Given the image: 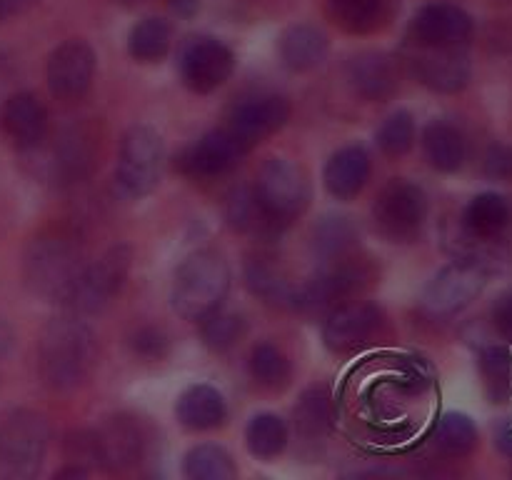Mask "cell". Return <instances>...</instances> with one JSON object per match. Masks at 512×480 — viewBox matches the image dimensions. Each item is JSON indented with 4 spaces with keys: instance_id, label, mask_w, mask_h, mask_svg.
Wrapping results in <instances>:
<instances>
[{
    "instance_id": "6da1fadb",
    "label": "cell",
    "mask_w": 512,
    "mask_h": 480,
    "mask_svg": "<svg viewBox=\"0 0 512 480\" xmlns=\"http://www.w3.org/2000/svg\"><path fill=\"white\" fill-rule=\"evenodd\" d=\"M98 363V340L83 315L65 310L48 320L38 338V373L45 388L70 393L80 388Z\"/></svg>"
},
{
    "instance_id": "7a4b0ae2",
    "label": "cell",
    "mask_w": 512,
    "mask_h": 480,
    "mask_svg": "<svg viewBox=\"0 0 512 480\" xmlns=\"http://www.w3.org/2000/svg\"><path fill=\"white\" fill-rule=\"evenodd\" d=\"M230 265L218 250H198L178 265L170 285V305L183 320L200 323L228 298Z\"/></svg>"
},
{
    "instance_id": "3957f363",
    "label": "cell",
    "mask_w": 512,
    "mask_h": 480,
    "mask_svg": "<svg viewBox=\"0 0 512 480\" xmlns=\"http://www.w3.org/2000/svg\"><path fill=\"white\" fill-rule=\"evenodd\" d=\"M83 253L70 235L60 230L35 235L23 255V280L38 298L60 303L83 273Z\"/></svg>"
},
{
    "instance_id": "277c9868",
    "label": "cell",
    "mask_w": 512,
    "mask_h": 480,
    "mask_svg": "<svg viewBox=\"0 0 512 480\" xmlns=\"http://www.w3.org/2000/svg\"><path fill=\"white\" fill-rule=\"evenodd\" d=\"M50 445V423L30 408L0 420V480H33L43 468Z\"/></svg>"
},
{
    "instance_id": "5b68a950",
    "label": "cell",
    "mask_w": 512,
    "mask_h": 480,
    "mask_svg": "<svg viewBox=\"0 0 512 480\" xmlns=\"http://www.w3.org/2000/svg\"><path fill=\"white\" fill-rule=\"evenodd\" d=\"M255 200L265 218L283 233L293 220L308 210L310 183L300 165L288 158L265 160L253 185Z\"/></svg>"
},
{
    "instance_id": "8992f818",
    "label": "cell",
    "mask_w": 512,
    "mask_h": 480,
    "mask_svg": "<svg viewBox=\"0 0 512 480\" xmlns=\"http://www.w3.org/2000/svg\"><path fill=\"white\" fill-rule=\"evenodd\" d=\"M130 265H133V248L128 243L108 248L98 260L85 265L68 298L63 300V308L78 315H95L105 310L123 290Z\"/></svg>"
},
{
    "instance_id": "52a82bcc",
    "label": "cell",
    "mask_w": 512,
    "mask_h": 480,
    "mask_svg": "<svg viewBox=\"0 0 512 480\" xmlns=\"http://www.w3.org/2000/svg\"><path fill=\"white\" fill-rule=\"evenodd\" d=\"M163 138L150 125H133L120 138L118 163H115V188L130 200L153 193L163 170Z\"/></svg>"
},
{
    "instance_id": "ba28073f",
    "label": "cell",
    "mask_w": 512,
    "mask_h": 480,
    "mask_svg": "<svg viewBox=\"0 0 512 480\" xmlns=\"http://www.w3.org/2000/svg\"><path fill=\"white\" fill-rule=\"evenodd\" d=\"M428 220V195L410 180L393 178L373 203L375 230L390 243H413Z\"/></svg>"
},
{
    "instance_id": "9c48e42d",
    "label": "cell",
    "mask_w": 512,
    "mask_h": 480,
    "mask_svg": "<svg viewBox=\"0 0 512 480\" xmlns=\"http://www.w3.org/2000/svg\"><path fill=\"white\" fill-rule=\"evenodd\" d=\"M235 53L228 43L213 35H190L183 40L175 60L178 78L190 93L208 95L223 88L235 73Z\"/></svg>"
},
{
    "instance_id": "30bf717a",
    "label": "cell",
    "mask_w": 512,
    "mask_h": 480,
    "mask_svg": "<svg viewBox=\"0 0 512 480\" xmlns=\"http://www.w3.org/2000/svg\"><path fill=\"white\" fill-rule=\"evenodd\" d=\"M490 278V260L478 255H460L445 265L428 283L423 293V305L433 315H455L468 308L485 290Z\"/></svg>"
},
{
    "instance_id": "8fae6325",
    "label": "cell",
    "mask_w": 512,
    "mask_h": 480,
    "mask_svg": "<svg viewBox=\"0 0 512 480\" xmlns=\"http://www.w3.org/2000/svg\"><path fill=\"white\" fill-rule=\"evenodd\" d=\"M250 145L235 133L233 128L210 130L195 143L185 145L175 155V170L190 180H210L218 175L230 173L245 155L250 153Z\"/></svg>"
},
{
    "instance_id": "7c38bea8",
    "label": "cell",
    "mask_w": 512,
    "mask_h": 480,
    "mask_svg": "<svg viewBox=\"0 0 512 480\" xmlns=\"http://www.w3.org/2000/svg\"><path fill=\"white\" fill-rule=\"evenodd\" d=\"M95 50L88 40L70 38L63 40L45 63V83L53 98L73 103L80 100L90 90L95 78Z\"/></svg>"
},
{
    "instance_id": "4fadbf2b",
    "label": "cell",
    "mask_w": 512,
    "mask_h": 480,
    "mask_svg": "<svg viewBox=\"0 0 512 480\" xmlns=\"http://www.w3.org/2000/svg\"><path fill=\"white\" fill-rule=\"evenodd\" d=\"M475 23L468 10L453 3H428L410 18V48H458L473 35Z\"/></svg>"
},
{
    "instance_id": "5bb4252c",
    "label": "cell",
    "mask_w": 512,
    "mask_h": 480,
    "mask_svg": "<svg viewBox=\"0 0 512 480\" xmlns=\"http://www.w3.org/2000/svg\"><path fill=\"white\" fill-rule=\"evenodd\" d=\"M365 273L358 263L338 258L328 260L320 273H315L308 283L298 285L295 293V310L303 313H320V310H333L340 303H348L353 293L363 285Z\"/></svg>"
},
{
    "instance_id": "9a60e30c",
    "label": "cell",
    "mask_w": 512,
    "mask_h": 480,
    "mask_svg": "<svg viewBox=\"0 0 512 480\" xmlns=\"http://www.w3.org/2000/svg\"><path fill=\"white\" fill-rule=\"evenodd\" d=\"M410 73L433 93H460L473 78L470 55L465 45L458 48H413L408 58Z\"/></svg>"
},
{
    "instance_id": "2e32d148",
    "label": "cell",
    "mask_w": 512,
    "mask_h": 480,
    "mask_svg": "<svg viewBox=\"0 0 512 480\" xmlns=\"http://www.w3.org/2000/svg\"><path fill=\"white\" fill-rule=\"evenodd\" d=\"M383 328V310L375 303H340L323 323V340L333 353H355L373 343Z\"/></svg>"
},
{
    "instance_id": "e0dca14e",
    "label": "cell",
    "mask_w": 512,
    "mask_h": 480,
    "mask_svg": "<svg viewBox=\"0 0 512 480\" xmlns=\"http://www.w3.org/2000/svg\"><path fill=\"white\" fill-rule=\"evenodd\" d=\"M95 445H98V468L118 473L133 468L143 458L145 435L138 420L120 413L95 428Z\"/></svg>"
},
{
    "instance_id": "ac0fdd59",
    "label": "cell",
    "mask_w": 512,
    "mask_h": 480,
    "mask_svg": "<svg viewBox=\"0 0 512 480\" xmlns=\"http://www.w3.org/2000/svg\"><path fill=\"white\" fill-rule=\"evenodd\" d=\"M290 120V103L283 95H255V98L243 100L235 105L230 113L228 128H233L250 148L260 143V140L270 138L278 130H283Z\"/></svg>"
},
{
    "instance_id": "d6986e66",
    "label": "cell",
    "mask_w": 512,
    "mask_h": 480,
    "mask_svg": "<svg viewBox=\"0 0 512 480\" xmlns=\"http://www.w3.org/2000/svg\"><path fill=\"white\" fill-rule=\"evenodd\" d=\"M98 158V135L88 123L68 125L53 148V178L60 185H73L88 178Z\"/></svg>"
},
{
    "instance_id": "ffe728a7",
    "label": "cell",
    "mask_w": 512,
    "mask_h": 480,
    "mask_svg": "<svg viewBox=\"0 0 512 480\" xmlns=\"http://www.w3.org/2000/svg\"><path fill=\"white\" fill-rule=\"evenodd\" d=\"M3 128L18 150H35L48 133V110L35 93L20 90L3 105Z\"/></svg>"
},
{
    "instance_id": "44dd1931",
    "label": "cell",
    "mask_w": 512,
    "mask_h": 480,
    "mask_svg": "<svg viewBox=\"0 0 512 480\" xmlns=\"http://www.w3.org/2000/svg\"><path fill=\"white\" fill-rule=\"evenodd\" d=\"M370 155L363 145H345V148L335 150L330 155V160L325 163L323 170V185L330 193V198L335 200H348L358 198L363 193V188L370 180Z\"/></svg>"
},
{
    "instance_id": "7402d4cb",
    "label": "cell",
    "mask_w": 512,
    "mask_h": 480,
    "mask_svg": "<svg viewBox=\"0 0 512 480\" xmlns=\"http://www.w3.org/2000/svg\"><path fill=\"white\" fill-rule=\"evenodd\" d=\"M348 83L360 98L385 103L398 93V65L385 53H360L348 63Z\"/></svg>"
},
{
    "instance_id": "603a6c76",
    "label": "cell",
    "mask_w": 512,
    "mask_h": 480,
    "mask_svg": "<svg viewBox=\"0 0 512 480\" xmlns=\"http://www.w3.org/2000/svg\"><path fill=\"white\" fill-rule=\"evenodd\" d=\"M175 418L185 430H193V433L215 430L228 420V403L218 388L208 383H195L175 400Z\"/></svg>"
},
{
    "instance_id": "cb8c5ba5",
    "label": "cell",
    "mask_w": 512,
    "mask_h": 480,
    "mask_svg": "<svg viewBox=\"0 0 512 480\" xmlns=\"http://www.w3.org/2000/svg\"><path fill=\"white\" fill-rule=\"evenodd\" d=\"M512 223V205L505 195L493 193H478L475 198L468 200L460 215V225H463L465 235L478 243H493L498 240Z\"/></svg>"
},
{
    "instance_id": "d4e9b609",
    "label": "cell",
    "mask_w": 512,
    "mask_h": 480,
    "mask_svg": "<svg viewBox=\"0 0 512 480\" xmlns=\"http://www.w3.org/2000/svg\"><path fill=\"white\" fill-rule=\"evenodd\" d=\"M328 35L313 23H295L283 30L278 40L280 63L290 73H308L328 58Z\"/></svg>"
},
{
    "instance_id": "484cf974",
    "label": "cell",
    "mask_w": 512,
    "mask_h": 480,
    "mask_svg": "<svg viewBox=\"0 0 512 480\" xmlns=\"http://www.w3.org/2000/svg\"><path fill=\"white\" fill-rule=\"evenodd\" d=\"M425 160L438 173H458L465 163V138L458 125L448 120H433L423 128Z\"/></svg>"
},
{
    "instance_id": "4316f807",
    "label": "cell",
    "mask_w": 512,
    "mask_h": 480,
    "mask_svg": "<svg viewBox=\"0 0 512 480\" xmlns=\"http://www.w3.org/2000/svg\"><path fill=\"white\" fill-rule=\"evenodd\" d=\"M390 0H328V13L340 30L353 35L373 33L388 18Z\"/></svg>"
},
{
    "instance_id": "83f0119b",
    "label": "cell",
    "mask_w": 512,
    "mask_h": 480,
    "mask_svg": "<svg viewBox=\"0 0 512 480\" xmlns=\"http://www.w3.org/2000/svg\"><path fill=\"white\" fill-rule=\"evenodd\" d=\"M245 285L250 288V293L263 298L268 305L295 310V293H298V288L290 285L285 275L275 265H270L268 260L253 258L245 263Z\"/></svg>"
},
{
    "instance_id": "f1b7e54d",
    "label": "cell",
    "mask_w": 512,
    "mask_h": 480,
    "mask_svg": "<svg viewBox=\"0 0 512 480\" xmlns=\"http://www.w3.org/2000/svg\"><path fill=\"white\" fill-rule=\"evenodd\" d=\"M173 43V30L168 20L158 15L138 20L128 33V53L138 63H160Z\"/></svg>"
},
{
    "instance_id": "f546056e",
    "label": "cell",
    "mask_w": 512,
    "mask_h": 480,
    "mask_svg": "<svg viewBox=\"0 0 512 480\" xmlns=\"http://www.w3.org/2000/svg\"><path fill=\"white\" fill-rule=\"evenodd\" d=\"M288 425L275 413H258L248 420L245 445L258 460H273L288 448Z\"/></svg>"
},
{
    "instance_id": "4dcf8cb0",
    "label": "cell",
    "mask_w": 512,
    "mask_h": 480,
    "mask_svg": "<svg viewBox=\"0 0 512 480\" xmlns=\"http://www.w3.org/2000/svg\"><path fill=\"white\" fill-rule=\"evenodd\" d=\"M183 473L190 480H233L238 475V465L223 445L200 443L185 453Z\"/></svg>"
},
{
    "instance_id": "1f68e13d",
    "label": "cell",
    "mask_w": 512,
    "mask_h": 480,
    "mask_svg": "<svg viewBox=\"0 0 512 480\" xmlns=\"http://www.w3.org/2000/svg\"><path fill=\"white\" fill-rule=\"evenodd\" d=\"M225 218L240 233H253L258 238H275L280 230L270 223L255 200L253 188H235L225 203Z\"/></svg>"
},
{
    "instance_id": "d6a6232c",
    "label": "cell",
    "mask_w": 512,
    "mask_h": 480,
    "mask_svg": "<svg viewBox=\"0 0 512 480\" xmlns=\"http://www.w3.org/2000/svg\"><path fill=\"white\" fill-rule=\"evenodd\" d=\"M435 448L448 458H465L478 448V428L465 413H445L433 435Z\"/></svg>"
},
{
    "instance_id": "836d02e7",
    "label": "cell",
    "mask_w": 512,
    "mask_h": 480,
    "mask_svg": "<svg viewBox=\"0 0 512 480\" xmlns=\"http://www.w3.org/2000/svg\"><path fill=\"white\" fill-rule=\"evenodd\" d=\"M355 240H358L355 225L345 215H325L313 230L315 253L323 255L325 260L345 258V253L353 248Z\"/></svg>"
},
{
    "instance_id": "e575fe53",
    "label": "cell",
    "mask_w": 512,
    "mask_h": 480,
    "mask_svg": "<svg viewBox=\"0 0 512 480\" xmlns=\"http://www.w3.org/2000/svg\"><path fill=\"white\" fill-rule=\"evenodd\" d=\"M250 375L263 388H283L290 380V363L283 350L270 340L253 345L250 350Z\"/></svg>"
},
{
    "instance_id": "d590c367",
    "label": "cell",
    "mask_w": 512,
    "mask_h": 480,
    "mask_svg": "<svg viewBox=\"0 0 512 480\" xmlns=\"http://www.w3.org/2000/svg\"><path fill=\"white\" fill-rule=\"evenodd\" d=\"M245 335V318L240 313L230 310H215L205 320H200V338L203 345L213 353H228L230 348L243 340Z\"/></svg>"
},
{
    "instance_id": "8d00e7d4",
    "label": "cell",
    "mask_w": 512,
    "mask_h": 480,
    "mask_svg": "<svg viewBox=\"0 0 512 480\" xmlns=\"http://www.w3.org/2000/svg\"><path fill=\"white\" fill-rule=\"evenodd\" d=\"M295 430L305 438H318L325 433L330 423V395L325 388L305 390L293 410Z\"/></svg>"
},
{
    "instance_id": "74e56055",
    "label": "cell",
    "mask_w": 512,
    "mask_h": 480,
    "mask_svg": "<svg viewBox=\"0 0 512 480\" xmlns=\"http://www.w3.org/2000/svg\"><path fill=\"white\" fill-rule=\"evenodd\" d=\"M375 143H378L380 153L388 158H403L410 153L415 145V120L408 110H395L388 118L380 123L378 133H375Z\"/></svg>"
},
{
    "instance_id": "f35d334b",
    "label": "cell",
    "mask_w": 512,
    "mask_h": 480,
    "mask_svg": "<svg viewBox=\"0 0 512 480\" xmlns=\"http://www.w3.org/2000/svg\"><path fill=\"white\" fill-rule=\"evenodd\" d=\"M130 350H133L135 358L143 360H163L170 353V338L163 328L158 325H143V328L135 330L128 338Z\"/></svg>"
},
{
    "instance_id": "ab89813d",
    "label": "cell",
    "mask_w": 512,
    "mask_h": 480,
    "mask_svg": "<svg viewBox=\"0 0 512 480\" xmlns=\"http://www.w3.org/2000/svg\"><path fill=\"white\" fill-rule=\"evenodd\" d=\"M485 175L493 180H512V145L493 143L485 150Z\"/></svg>"
},
{
    "instance_id": "60d3db41",
    "label": "cell",
    "mask_w": 512,
    "mask_h": 480,
    "mask_svg": "<svg viewBox=\"0 0 512 480\" xmlns=\"http://www.w3.org/2000/svg\"><path fill=\"white\" fill-rule=\"evenodd\" d=\"M480 365H483V373L490 383H505L510 373V355L505 348H485L480 355Z\"/></svg>"
},
{
    "instance_id": "b9f144b4",
    "label": "cell",
    "mask_w": 512,
    "mask_h": 480,
    "mask_svg": "<svg viewBox=\"0 0 512 480\" xmlns=\"http://www.w3.org/2000/svg\"><path fill=\"white\" fill-rule=\"evenodd\" d=\"M490 318H493L495 330L512 343V288L505 290V293L495 300L493 310H490Z\"/></svg>"
},
{
    "instance_id": "7bdbcfd3",
    "label": "cell",
    "mask_w": 512,
    "mask_h": 480,
    "mask_svg": "<svg viewBox=\"0 0 512 480\" xmlns=\"http://www.w3.org/2000/svg\"><path fill=\"white\" fill-rule=\"evenodd\" d=\"M13 340H15L13 328L0 318V355H5L10 348H13Z\"/></svg>"
},
{
    "instance_id": "ee69618b",
    "label": "cell",
    "mask_w": 512,
    "mask_h": 480,
    "mask_svg": "<svg viewBox=\"0 0 512 480\" xmlns=\"http://www.w3.org/2000/svg\"><path fill=\"white\" fill-rule=\"evenodd\" d=\"M198 5V0H170V8L178 15H183V18H190L198 10Z\"/></svg>"
},
{
    "instance_id": "f6af8a7d",
    "label": "cell",
    "mask_w": 512,
    "mask_h": 480,
    "mask_svg": "<svg viewBox=\"0 0 512 480\" xmlns=\"http://www.w3.org/2000/svg\"><path fill=\"white\" fill-rule=\"evenodd\" d=\"M28 3L30 0H0V20L10 18V15L18 13V10H23Z\"/></svg>"
}]
</instances>
